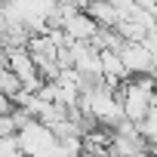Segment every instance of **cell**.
<instances>
[{"label":"cell","instance_id":"8992f818","mask_svg":"<svg viewBox=\"0 0 157 157\" xmlns=\"http://www.w3.org/2000/svg\"><path fill=\"white\" fill-rule=\"evenodd\" d=\"M10 136H19V126L13 114H0V139H10Z\"/></svg>","mask_w":157,"mask_h":157},{"label":"cell","instance_id":"3957f363","mask_svg":"<svg viewBox=\"0 0 157 157\" xmlns=\"http://www.w3.org/2000/svg\"><path fill=\"white\" fill-rule=\"evenodd\" d=\"M28 56L34 59V65H40V62H59V46L52 43V37H49V31L46 34H31V40H28Z\"/></svg>","mask_w":157,"mask_h":157},{"label":"cell","instance_id":"5b68a950","mask_svg":"<svg viewBox=\"0 0 157 157\" xmlns=\"http://www.w3.org/2000/svg\"><path fill=\"white\" fill-rule=\"evenodd\" d=\"M22 90H25V86H22V80H19V77H16L10 68H6L3 74H0V93H6L13 102H16V96H19Z\"/></svg>","mask_w":157,"mask_h":157},{"label":"cell","instance_id":"ba28073f","mask_svg":"<svg viewBox=\"0 0 157 157\" xmlns=\"http://www.w3.org/2000/svg\"><path fill=\"white\" fill-rule=\"evenodd\" d=\"M151 83H154V93H157V68L151 71Z\"/></svg>","mask_w":157,"mask_h":157},{"label":"cell","instance_id":"6da1fadb","mask_svg":"<svg viewBox=\"0 0 157 157\" xmlns=\"http://www.w3.org/2000/svg\"><path fill=\"white\" fill-rule=\"evenodd\" d=\"M19 145L28 157H56L59 154V142H56L52 129L43 126L40 120H31L25 129H19Z\"/></svg>","mask_w":157,"mask_h":157},{"label":"cell","instance_id":"52a82bcc","mask_svg":"<svg viewBox=\"0 0 157 157\" xmlns=\"http://www.w3.org/2000/svg\"><path fill=\"white\" fill-rule=\"evenodd\" d=\"M13 108H16V102L6 93H0V114H13Z\"/></svg>","mask_w":157,"mask_h":157},{"label":"cell","instance_id":"9c48e42d","mask_svg":"<svg viewBox=\"0 0 157 157\" xmlns=\"http://www.w3.org/2000/svg\"><path fill=\"white\" fill-rule=\"evenodd\" d=\"M0 22H3V10H0Z\"/></svg>","mask_w":157,"mask_h":157},{"label":"cell","instance_id":"277c9868","mask_svg":"<svg viewBox=\"0 0 157 157\" xmlns=\"http://www.w3.org/2000/svg\"><path fill=\"white\" fill-rule=\"evenodd\" d=\"M86 13L93 16V22L99 28H117L120 25V13L114 3H108V0H93V3L86 6Z\"/></svg>","mask_w":157,"mask_h":157},{"label":"cell","instance_id":"7a4b0ae2","mask_svg":"<svg viewBox=\"0 0 157 157\" xmlns=\"http://www.w3.org/2000/svg\"><path fill=\"white\" fill-rule=\"evenodd\" d=\"M120 59H123V68L129 71V77H151V71L157 68V59L151 56V49L145 43L126 40L120 46Z\"/></svg>","mask_w":157,"mask_h":157}]
</instances>
